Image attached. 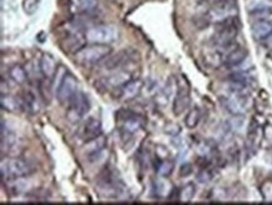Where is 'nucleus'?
<instances>
[{
  "instance_id": "9d476101",
  "label": "nucleus",
  "mask_w": 272,
  "mask_h": 205,
  "mask_svg": "<svg viewBox=\"0 0 272 205\" xmlns=\"http://www.w3.org/2000/svg\"><path fill=\"white\" fill-rule=\"evenodd\" d=\"M191 105V94L190 89L187 86H181L179 85L178 89H177V93L175 95V99H173V114L175 115H181L183 114Z\"/></svg>"
},
{
  "instance_id": "b1692460",
  "label": "nucleus",
  "mask_w": 272,
  "mask_h": 205,
  "mask_svg": "<svg viewBox=\"0 0 272 205\" xmlns=\"http://www.w3.org/2000/svg\"><path fill=\"white\" fill-rule=\"evenodd\" d=\"M173 169H175V161L171 160V159H157V163H155V171L159 176H170L173 173Z\"/></svg>"
},
{
  "instance_id": "2eb2a0df",
  "label": "nucleus",
  "mask_w": 272,
  "mask_h": 205,
  "mask_svg": "<svg viewBox=\"0 0 272 205\" xmlns=\"http://www.w3.org/2000/svg\"><path fill=\"white\" fill-rule=\"evenodd\" d=\"M105 148H107V139L103 137V134L99 135L98 138L85 141V154L91 161L98 160L97 158L104 152Z\"/></svg>"
},
{
  "instance_id": "2f4dec72",
  "label": "nucleus",
  "mask_w": 272,
  "mask_h": 205,
  "mask_svg": "<svg viewBox=\"0 0 272 205\" xmlns=\"http://www.w3.org/2000/svg\"><path fill=\"white\" fill-rule=\"evenodd\" d=\"M192 173L193 167L190 163H184V164L181 165V168H179V175H181L182 178H187V176H190Z\"/></svg>"
},
{
  "instance_id": "a211bd4d",
  "label": "nucleus",
  "mask_w": 272,
  "mask_h": 205,
  "mask_svg": "<svg viewBox=\"0 0 272 205\" xmlns=\"http://www.w3.org/2000/svg\"><path fill=\"white\" fill-rule=\"evenodd\" d=\"M142 86H143V83L142 80H136L132 79L131 82H128L127 84H124L122 88L117 89L118 90V98L120 99H133L139 94V91L142 90Z\"/></svg>"
},
{
  "instance_id": "c85d7f7f",
  "label": "nucleus",
  "mask_w": 272,
  "mask_h": 205,
  "mask_svg": "<svg viewBox=\"0 0 272 205\" xmlns=\"http://www.w3.org/2000/svg\"><path fill=\"white\" fill-rule=\"evenodd\" d=\"M40 3L41 0H23L21 6H23V10L26 15H33L37 13Z\"/></svg>"
},
{
  "instance_id": "72a5a7b5",
  "label": "nucleus",
  "mask_w": 272,
  "mask_h": 205,
  "mask_svg": "<svg viewBox=\"0 0 272 205\" xmlns=\"http://www.w3.org/2000/svg\"><path fill=\"white\" fill-rule=\"evenodd\" d=\"M269 56H270V58H271V59H272V49H271V50H270V53H269Z\"/></svg>"
},
{
  "instance_id": "1a4fd4ad",
  "label": "nucleus",
  "mask_w": 272,
  "mask_h": 205,
  "mask_svg": "<svg viewBox=\"0 0 272 205\" xmlns=\"http://www.w3.org/2000/svg\"><path fill=\"white\" fill-rule=\"evenodd\" d=\"M85 43H87L85 33L76 29L68 33L67 36L61 41V47L68 53H78L83 47H85Z\"/></svg>"
},
{
  "instance_id": "423d86ee",
  "label": "nucleus",
  "mask_w": 272,
  "mask_h": 205,
  "mask_svg": "<svg viewBox=\"0 0 272 205\" xmlns=\"http://www.w3.org/2000/svg\"><path fill=\"white\" fill-rule=\"evenodd\" d=\"M120 121L122 137H131L139 132L144 125V118L132 112H120L118 114Z\"/></svg>"
},
{
  "instance_id": "ddd939ff",
  "label": "nucleus",
  "mask_w": 272,
  "mask_h": 205,
  "mask_svg": "<svg viewBox=\"0 0 272 205\" xmlns=\"http://www.w3.org/2000/svg\"><path fill=\"white\" fill-rule=\"evenodd\" d=\"M246 8L250 15L258 19H266L272 14V6L267 0H247Z\"/></svg>"
},
{
  "instance_id": "aec40b11",
  "label": "nucleus",
  "mask_w": 272,
  "mask_h": 205,
  "mask_svg": "<svg viewBox=\"0 0 272 205\" xmlns=\"http://www.w3.org/2000/svg\"><path fill=\"white\" fill-rule=\"evenodd\" d=\"M39 68H40V71L41 74L44 75L45 79H50L54 76L57 71V63H56V59L53 58L50 54L45 53L41 55L40 58V62H39Z\"/></svg>"
},
{
  "instance_id": "cd10ccee",
  "label": "nucleus",
  "mask_w": 272,
  "mask_h": 205,
  "mask_svg": "<svg viewBox=\"0 0 272 205\" xmlns=\"http://www.w3.org/2000/svg\"><path fill=\"white\" fill-rule=\"evenodd\" d=\"M196 194V185L193 183H188L184 185L181 190L178 191V200L184 203H188L193 199V196Z\"/></svg>"
},
{
  "instance_id": "473e14b6",
  "label": "nucleus",
  "mask_w": 272,
  "mask_h": 205,
  "mask_svg": "<svg viewBox=\"0 0 272 205\" xmlns=\"http://www.w3.org/2000/svg\"><path fill=\"white\" fill-rule=\"evenodd\" d=\"M78 5L83 10H91L96 6V0H78Z\"/></svg>"
},
{
  "instance_id": "a878e982",
  "label": "nucleus",
  "mask_w": 272,
  "mask_h": 205,
  "mask_svg": "<svg viewBox=\"0 0 272 205\" xmlns=\"http://www.w3.org/2000/svg\"><path fill=\"white\" fill-rule=\"evenodd\" d=\"M9 76H10V79L13 80L14 83L17 84H24L28 79V74H26L25 69L24 67L19 64H15L13 65L10 69H9Z\"/></svg>"
},
{
  "instance_id": "dca6fc26",
  "label": "nucleus",
  "mask_w": 272,
  "mask_h": 205,
  "mask_svg": "<svg viewBox=\"0 0 272 205\" xmlns=\"http://www.w3.org/2000/svg\"><path fill=\"white\" fill-rule=\"evenodd\" d=\"M132 58H133V53L131 50H122V51H119L114 56H112V58L109 55L103 63V67L107 68V70H117V69H120L124 64H127Z\"/></svg>"
},
{
  "instance_id": "20e7f679",
  "label": "nucleus",
  "mask_w": 272,
  "mask_h": 205,
  "mask_svg": "<svg viewBox=\"0 0 272 205\" xmlns=\"http://www.w3.org/2000/svg\"><path fill=\"white\" fill-rule=\"evenodd\" d=\"M119 36L118 29L114 25H96L85 30L88 43L93 44H112Z\"/></svg>"
},
{
  "instance_id": "6ab92c4d",
  "label": "nucleus",
  "mask_w": 272,
  "mask_h": 205,
  "mask_svg": "<svg viewBox=\"0 0 272 205\" xmlns=\"http://www.w3.org/2000/svg\"><path fill=\"white\" fill-rule=\"evenodd\" d=\"M175 83L173 78H170V80L166 83L163 88L158 91V94L155 95V102L158 105L166 106L168 105V102H171L173 97H175Z\"/></svg>"
},
{
  "instance_id": "f3484780",
  "label": "nucleus",
  "mask_w": 272,
  "mask_h": 205,
  "mask_svg": "<svg viewBox=\"0 0 272 205\" xmlns=\"http://www.w3.org/2000/svg\"><path fill=\"white\" fill-rule=\"evenodd\" d=\"M251 33L256 40H266L272 35V23L267 19H257L251 25Z\"/></svg>"
},
{
  "instance_id": "412c9836",
  "label": "nucleus",
  "mask_w": 272,
  "mask_h": 205,
  "mask_svg": "<svg viewBox=\"0 0 272 205\" xmlns=\"http://www.w3.org/2000/svg\"><path fill=\"white\" fill-rule=\"evenodd\" d=\"M153 189H155V195L159 196V198H170L171 194L175 190L172 183L164 176H159V179L155 180Z\"/></svg>"
},
{
  "instance_id": "f8f14e48",
  "label": "nucleus",
  "mask_w": 272,
  "mask_h": 205,
  "mask_svg": "<svg viewBox=\"0 0 272 205\" xmlns=\"http://www.w3.org/2000/svg\"><path fill=\"white\" fill-rule=\"evenodd\" d=\"M79 135L84 141H89L92 139L98 138L102 135V123L98 118H89L79 130Z\"/></svg>"
},
{
  "instance_id": "7ed1b4c3",
  "label": "nucleus",
  "mask_w": 272,
  "mask_h": 205,
  "mask_svg": "<svg viewBox=\"0 0 272 205\" xmlns=\"http://www.w3.org/2000/svg\"><path fill=\"white\" fill-rule=\"evenodd\" d=\"M33 173V168L29 163L21 159H3L1 160V178L3 180H15L25 178Z\"/></svg>"
},
{
  "instance_id": "5701e85b",
  "label": "nucleus",
  "mask_w": 272,
  "mask_h": 205,
  "mask_svg": "<svg viewBox=\"0 0 272 205\" xmlns=\"http://www.w3.org/2000/svg\"><path fill=\"white\" fill-rule=\"evenodd\" d=\"M21 104H23V108L29 113H32V114H35V113L39 112V102L33 91L28 90L24 93Z\"/></svg>"
},
{
  "instance_id": "7c9ffc66",
  "label": "nucleus",
  "mask_w": 272,
  "mask_h": 205,
  "mask_svg": "<svg viewBox=\"0 0 272 205\" xmlns=\"http://www.w3.org/2000/svg\"><path fill=\"white\" fill-rule=\"evenodd\" d=\"M261 195H262L263 200H272V180H266L263 182L260 188Z\"/></svg>"
},
{
  "instance_id": "4468645a",
  "label": "nucleus",
  "mask_w": 272,
  "mask_h": 205,
  "mask_svg": "<svg viewBox=\"0 0 272 205\" xmlns=\"http://www.w3.org/2000/svg\"><path fill=\"white\" fill-rule=\"evenodd\" d=\"M249 56L247 50L242 47H236L232 48L231 50H228L227 53L223 56V65H226L227 68H236L238 65L242 64L246 59Z\"/></svg>"
},
{
  "instance_id": "c756f323",
  "label": "nucleus",
  "mask_w": 272,
  "mask_h": 205,
  "mask_svg": "<svg viewBox=\"0 0 272 205\" xmlns=\"http://www.w3.org/2000/svg\"><path fill=\"white\" fill-rule=\"evenodd\" d=\"M212 178H214V173H212V170L207 167L202 168V169L199 170V173L197 174V180H198L199 183H202V184L210 183L211 180H212Z\"/></svg>"
},
{
  "instance_id": "6e6552de",
  "label": "nucleus",
  "mask_w": 272,
  "mask_h": 205,
  "mask_svg": "<svg viewBox=\"0 0 272 205\" xmlns=\"http://www.w3.org/2000/svg\"><path fill=\"white\" fill-rule=\"evenodd\" d=\"M225 109L232 115H243L249 106L247 94H232L230 97L222 98Z\"/></svg>"
},
{
  "instance_id": "39448f33",
  "label": "nucleus",
  "mask_w": 272,
  "mask_h": 205,
  "mask_svg": "<svg viewBox=\"0 0 272 205\" xmlns=\"http://www.w3.org/2000/svg\"><path fill=\"white\" fill-rule=\"evenodd\" d=\"M89 109H91V102H89L87 94L78 90V93L72 98L68 104L67 119L70 123H78L89 112Z\"/></svg>"
},
{
  "instance_id": "f03ea898",
  "label": "nucleus",
  "mask_w": 272,
  "mask_h": 205,
  "mask_svg": "<svg viewBox=\"0 0 272 205\" xmlns=\"http://www.w3.org/2000/svg\"><path fill=\"white\" fill-rule=\"evenodd\" d=\"M210 10L206 14L208 21L217 24L231 17H236L237 6L234 0H210Z\"/></svg>"
},
{
  "instance_id": "f257e3e1",
  "label": "nucleus",
  "mask_w": 272,
  "mask_h": 205,
  "mask_svg": "<svg viewBox=\"0 0 272 205\" xmlns=\"http://www.w3.org/2000/svg\"><path fill=\"white\" fill-rule=\"evenodd\" d=\"M111 54L112 48L109 45L89 43L76 53V62L82 65H93L105 60Z\"/></svg>"
},
{
  "instance_id": "4be33fe9",
  "label": "nucleus",
  "mask_w": 272,
  "mask_h": 205,
  "mask_svg": "<svg viewBox=\"0 0 272 205\" xmlns=\"http://www.w3.org/2000/svg\"><path fill=\"white\" fill-rule=\"evenodd\" d=\"M0 106L3 110H6V112L10 113H15L18 112L19 109L23 108V104L21 102L17 99L13 95H9V94H1L0 97Z\"/></svg>"
},
{
  "instance_id": "bb28decb",
  "label": "nucleus",
  "mask_w": 272,
  "mask_h": 205,
  "mask_svg": "<svg viewBox=\"0 0 272 205\" xmlns=\"http://www.w3.org/2000/svg\"><path fill=\"white\" fill-rule=\"evenodd\" d=\"M68 71H69V70H68L64 65H58V68H57L56 74H54V76H53L52 80H50V84H52L53 91H54L56 94H57V91H58L59 86H60L61 82H63V79H64V76L67 75Z\"/></svg>"
},
{
  "instance_id": "393cba45",
  "label": "nucleus",
  "mask_w": 272,
  "mask_h": 205,
  "mask_svg": "<svg viewBox=\"0 0 272 205\" xmlns=\"http://www.w3.org/2000/svg\"><path fill=\"white\" fill-rule=\"evenodd\" d=\"M201 109L198 106H193L192 109H190V112L187 113V115L184 118V124H186L188 129H194L199 124V121H201Z\"/></svg>"
},
{
  "instance_id": "0eeeda50",
  "label": "nucleus",
  "mask_w": 272,
  "mask_h": 205,
  "mask_svg": "<svg viewBox=\"0 0 272 205\" xmlns=\"http://www.w3.org/2000/svg\"><path fill=\"white\" fill-rule=\"evenodd\" d=\"M78 93V80L73 74L68 71L67 75L64 76V79L61 82L60 86H59L58 91H57V99L59 100L60 104H69L72 98Z\"/></svg>"
},
{
  "instance_id": "9b49d317",
  "label": "nucleus",
  "mask_w": 272,
  "mask_h": 205,
  "mask_svg": "<svg viewBox=\"0 0 272 205\" xmlns=\"http://www.w3.org/2000/svg\"><path fill=\"white\" fill-rule=\"evenodd\" d=\"M132 79H133V78H132V74L129 73V71L123 70V69H118V70L109 74L108 76L103 78L102 83L103 85H104V88L119 89L122 88L124 84L131 82Z\"/></svg>"
}]
</instances>
